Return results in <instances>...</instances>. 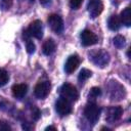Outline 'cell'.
<instances>
[{
    "instance_id": "1",
    "label": "cell",
    "mask_w": 131,
    "mask_h": 131,
    "mask_svg": "<svg viewBox=\"0 0 131 131\" xmlns=\"http://www.w3.org/2000/svg\"><path fill=\"white\" fill-rule=\"evenodd\" d=\"M89 59L94 64H96L97 67L104 68L110 61V55L106 51H104L102 49H99V50L91 52L89 54Z\"/></svg>"
},
{
    "instance_id": "2",
    "label": "cell",
    "mask_w": 131,
    "mask_h": 131,
    "mask_svg": "<svg viewBox=\"0 0 131 131\" xmlns=\"http://www.w3.org/2000/svg\"><path fill=\"white\" fill-rule=\"evenodd\" d=\"M60 97L69 100L70 102L72 101H76L79 98V92L77 90V88L70 84V83H66L61 86L60 88Z\"/></svg>"
},
{
    "instance_id": "3",
    "label": "cell",
    "mask_w": 131,
    "mask_h": 131,
    "mask_svg": "<svg viewBox=\"0 0 131 131\" xmlns=\"http://www.w3.org/2000/svg\"><path fill=\"white\" fill-rule=\"evenodd\" d=\"M84 116L90 123L95 124L100 116V107L94 102H89L84 108Z\"/></svg>"
},
{
    "instance_id": "4",
    "label": "cell",
    "mask_w": 131,
    "mask_h": 131,
    "mask_svg": "<svg viewBox=\"0 0 131 131\" xmlns=\"http://www.w3.org/2000/svg\"><path fill=\"white\" fill-rule=\"evenodd\" d=\"M50 88H51V84L49 81H42V82H39L35 88H34V94L37 98H40V99H43L45 98L49 92H50Z\"/></svg>"
},
{
    "instance_id": "5",
    "label": "cell",
    "mask_w": 131,
    "mask_h": 131,
    "mask_svg": "<svg viewBox=\"0 0 131 131\" xmlns=\"http://www.w3.org/2000/svg\"><path fill=\"white\" fill-rule=\"evenodd\" d=\"M48 25L56 34H61L63 31V20L58 14H50L48 16Z\"/></svg>"
},
{
    "instance_id": "6",
    "label": "cell",
    "mask_w": 131,
    "mask_h": 131,
    "mask_svg": "<svg viewBox=\"0 0 131 131\" xmlns=\"http://www.w3.org/2000/svg\"><path fill=\"white\" fill-rule=\"evenodd\" d=\"M55 111L56 113L60 116V117H63V116H67L69 114L72 113V105H71V102L62 97H60L59 99H57V101L55 102Z\"/></svg>"
},
{
    "instance_id": "7",
    "label": "cell",
    "mask_w": 131,
    "mask_h": 131,
    "mask_svg": "<svg viewBox=\"0 0 131 131\" xmlns=\"http://www.w3.org/2000/svg\"><path fill=\"white\" fill-rule=\"evenodd\" d=\"M27 33L29 34V36L35 37L36 39H41L43 37V25L42 21L39 19H36L34 21L31 23V25L29 26Z\"/></svg>"
},
{
    "instance_id": "8",
    "label": "cell",
    "mask_w": 131,
    "mask_h": 131,
    "mask_svg": "<svg viewBox=\"0 0 131 131\" xmlns=\"http://www.w3.org/2000/svg\"><path fill=\"white\" fill-rule=\"evenodd\" d=\"M88 12L92 18L97 17L103 10V3L101 0H89L87 5Z\"/></svg>"
},
{
    "instance_id": "9",
    "label": "cell",
    "mask_w": 131,
    "mask_h": 131,
    "mask_svg": "<svg viewBox=\"0 0 131 131\" xmlns=\"http://www.w3.org/2000/svg\"><path fill=\"white\" fill-rule=\"evenodd\" d=\"M80 38H81V43L84 45V46H91V45H94L97 43L98 41V38L97 36L90 30H84L81 35H80Z\"/></svg>"
},
{
    "instance_id": "10",
    "label": "cell",
    "mask_w": 131,
    "mask_h": 131,
    "mask_svg": "<svg viewBox=\"0 0 131 131\" xmlns=\"http://www.w3.org/2000/svg\"><path fill=\"white\" fill-rule=\"evenodd\" d=\"M123 115V108L119 105L117 106H111L108 107V110L106 111V116H105V120L108 123H114L118 120L121 119Z\"/></svg>"
},
{
    "instance_id": "11",
    "label": "cell",
    "mask_w": 131,
    "mask_h": 131,
    "mask_svg": "<svg viewBox=\"0 0 131 131\" xmlns=\"http://www.w3.org/2000/svg\"><path fill=\"white\" fill-rule=\"evenodd\" d=\"M80 64V58L77 54H74V55H71L69 56V58L67 59L66 61V64H64V71L67 74H72L74 73L77 68L79 67Z\"/></svg>"
},
{
    "instance_id": "12",
    "label": "cell",
    "mask_w": 131,
    "mask_h": 131,
    "mask_svg": "<svg viewBox=\"0 0 131 131\" xmlns=\"http://www.w3.org/2000/svg\"><path fill=\"white\" fill-rule=\"evenodd\" d=\"M28 92L27 84H15L12 86V94L16 98H23Z\"/></svg>"
},
{
    "instance_id": "13",
    "label": "cell",
    "mask_w": 131,
    "mask_h": 131,
    "mask_svg": "<svg viewBox=\"0 0 131 131\" xmlns=\"http://www.w3.org/2000/svg\"><path fill=\"white\" fill-rule=\"evenodd\" d=\"M120 20H121V24L125 25L126 27L131 26V9H130V7H126L125 9H123V11L121 12Z\"/></svg>"
},
{
    "instance_id": "14",
    "label": "cell",
    "mask_w": 131,
    "mask_h": 131,
    "mask_svg": "<svg viewBox=\"0 0 131 131\" xmlns=\"http://www.w3.org/2000/svg\"><path fill=\"white\" fill-rule=\"evenodd\" d=\"M55 50V42L53 39H47L42 46V51L45 55H50Z\"/></svg>"
},
{
    "instance_id": "15",
    "label": "cell",
    "mask_w": 131,
    "mask_h": 131,
    "mask_svg": "<svg viewBox=\"0 0 131 131\" xmlns=\"http://www.w3.org/2000/svg\"><path fill=\"white\" fill-rule=\"evenodd\" d=\"M107 26L112 31H118L121 27V20L118 15H111L107 20Z\"/></svg>"
},
{
    "instance_id": "16",
    "label": "cell",
    "mask_w": 131,
    "mask_h": 131,
    "mask_svg": "<svg viewBox=\"0 0 131 131\" xmlns=\"http://www.w3.org/2000/svg\"><path fill=\"white\" fill-rule=\"evenodd\" d=\"M91 75H92L91 71H89L88 69H82V70L80 71V73H79L78 80L82 83V82H84V81L88 80V79L91 77Z\"/></svg>"
},
{
    "instance_id": "17",
    "label": "cell",
    "mask_w": 131,
    "mask_h": 131,
    "mask_svg": "<svg viewBox=\"0 0 131 131\" xmlns=\"http://www.w3.org/2000/svg\"><path fill=\"white\" fill-rule=\"evenodd\" d=\"M114 45H115L117 48H119V49L123 48L124 45H125V37H123V36H121V35H117V36L114 38Z\"/></svg>"
},
{
    "instance_id": "18",
    "label": "cell",
    "mask_w": 131,
    "mask_h": 131,
    "mask_svg": "<svg viewBox=\"0 0 131 131\" xmlns=\"http://www.w3.org/2000/svg\"><path fill=\"white\" fill-rule=\"evenodd\" d=\"M9 80V76H8V73L3 70V69H0V87L4 86L7 84Z\"/></svg>"
},
{
    "instance_id": "19",
    "label": "cell",
    "mask_w": 131,
    "mask_h": 131,
    "mask_svg": "<svg viewBox=\"0 0 131 131\" xmlns=\"http://www.w3.org/2000/svg\"><path fill=\"white\" fill-rule=\"evenodd\" d=\"M26 48H27V52L30 53V54H32V53L35 52L36 46H35V44H34L33 41H31L30 39H27V41H26Z\"/></svg>"
},
{
    "instance_id": "20",
    "label": "cell",
    "mask_w": 131,
    "mask_h": 131,
    "mask_svg": "<svg viewBox=\"0 0 131 131\" xmlns=\"http://www.w3.org/2000/svg\"><path fill=\"white\" fill-rule=\"evenodd\" d=\"M101 94V90L99 87H92L90 92H89V97L90 98H96Z\"/></svg>"
},
{
    "instance_id": "21",
    "label": "cell",
    "mask_w": 131,
    "mask_h": 131,
    "mask_svg": "<svg viewBox=\"0 0 131 131\" xmlns=\"http://www.w3.org/2000/svg\"><path fill=\"white\" fill-rule=\"evenodd\" d=\"M82 3H83V0H70V6L73 9H78Z\"/></svg>"
},
{
    "instance_id": "22",
    "label": "cell",
    "mask_w": 131,
    "mask_h": 131,
    "mask_svg": "<svg viewBox=\"0 0 131 131\" xmlns=\"http://www.w3.org/2000/svg\"><path fill=\"white\" fill-rule=\"evenodd\" d=\"M12 5V0H1V7L4 10H8Z\"/></svg>"
},
{
    "instance_id": "23",
    "label": "cell",
    "mask_w": 131,
    "mask_h": 131,
    "mask_svg": "<svg viewBox=\"0 0 131 131\" xmlns=\"http://www.w3.org/2000/svg\"><path fill=\"white\" fill-rule=\"evenodd\" d=\"M10 131L11 130V127L10 125L5 122V121H0V131Z\"/></svg>"
},
{
    "instance_id": "24",
    "label": "cell",
    "mask_w": 131,
    "mask_h": 131,
    "mask_svg": "<svg viewBox=\"0 0 131 131\" xmlns=\"http://www.w3.org/2000/svg\"><path fill=\"white\" fill-rule=\"evenodd\" d=\"M40 117V111L38 108H35V112L33 113V119L34 120H38Z\"/></svg>"
},
{
    "instance_id": "25",
    "label": "cell",
    "mask_w": 131,
    "mask_h": 131,
    "mask_svg": "<svg viewBox=\"0 0 131 131\" xmlns=\"http://www.w3.org/2000/svg\"><path fill=\"white\" fill-rule=\"evenodd\" d=\"M51 1H52V0H40V3H41L42 5H48Z\"/></svg>"
},
{
    "instance_id": "26",
    "label": "cell",
    "mask_w": 131,
    "mask_h": 131,
    "mask_svg": "<svg viewBox=\"0 0 131 131\" xmlns=\"http://www.w3.org/2000/svg\"><path fill=\"white\" fill-rule=\"evenodd\" d=\"M46 130H56V128L53 126H48V127H46Z\"/></svg>"
}]
</instances>
